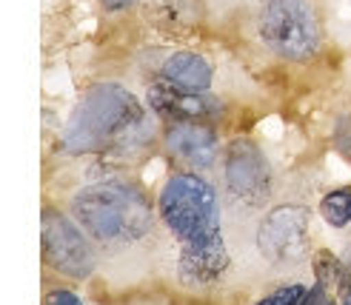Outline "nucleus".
Instances as JSON below:
<instances>
[{
	"label": "nucleus",
	"mask_w": 351,
	"mask_h": 305,
	"mask_svg": "<svg viewBox=\"0 0 351 305\" xmlns=\"http://www.w3.org/2000/svg\"><path fill=\"white\" fill-rule=\"evenodd\" d=\"M314 274H317V282H323L326 289H335V285L343 280V268L340 263L335 260V254H328V251H320L317 257H314Z\"/></svg>",
	"instance_id": "f8f14e48"
},
{
	"label": "nucleus",
	"mask_w": 351,
	"mask_h": 305,
	"mask_svg": "<svg viewBox=\"0 0 351 305\" xmlns=\"http://www.w3.org/2000/svg\"><path fill=\"white\" fill-rule=\"evenodd\" d=\"M160 214L180 243V277L189 285H208L229 268L220 231L217 194L197 174H178L160 191Z\"/></svg>",
	"instance_id": "f257e3e1"
},
{
	"label": "nucleus",
	"mask_w": 351,
	"mask_h": 305,
	"mask_svg": "<svg viewBox=\"0 0 351 305\" xmlns=\"http://www.w3.org/2000/svg\"><path fill=\"white\" fill-rule=\"evenodd\" d=\"M260 34L269 49L289 60H308L320 46L308 0H263Z\"/></svg>",
	"instance_id": "20e7f679"
},
{
	"label": "nucleus",
	"mask_w": 351,
	"mask_h": 305,
	"mask_svg": "<svg viewBox=\"0 0 351 305\" xmlns=\"http://www.w3.org/2000/svg\"><path fill=\"white\" fill-rule=\"evenodd\" d=\"M132 3H134V0H103V6H106V9H126Z\"/></svg>",
	"instance_id": "dca6fc26"
},
{
	"label": "nucleus",
	"mask_w": 351,
	"mask_h": 305,
	"mask_svg": "<svg viewBox=\"0 0 351 305\" xmlns=\"http://www.w3.org/2000/svg\"><path fill=\"white\" fill-rule=\"evenodd\" d=\"M308 211L300 206H280L274 208L266 223L260 225L257 245L274 263L300 260L308 251Z\"/></svg>",
	"instance_id": "423d86ee"
},
{
	"label": "nucleus",
	"mask_w": 351,
	"mask_h": 305,
	"mask_svg": "<svg viewBox=\"0 0 351 305\" xmlns=\"http://www.w3.org/2000/svg\"><path fill=\"white\" fill-rule=\"evenodd\" d=\"M43 254L58 268L60 274L69 277H89L95 268V254L83 234L58 211H43Z\"/></svg>",
	"instance_id": "39448f33"
},
{
	"label": "nucleus",
	"mask_w": 351,
	"mask_h": 305,
	"mask_svg": "<svg viewBox=\"0 0 351 305\" xmlns=\"http://www.w3.org/2000/svg\"><path fill=\"white\" fill-rule=\"evenodd\" d=\"M75 217L89 234L106 245L134 243L152 231V206L134 186L100 183L75 197Z\"/></svg>",
	"instance_id": "7ed1b4c3"
},
{
	"label": "nucleus",
	"mask_w": 351,
	"mask_h": 305,
	"mask_svg": "<svg viewBox=\"0 0 351 305\" xmlns=\"http://www.w3.org/2000/svg\"><path fill=\"white\" fill-rule=\"evenodd\" d=\"M166 146L180 163L208 169L217 154V137L212 129H206L200 123H174L166 134Z\"/></svg>",
	"instance_id": "1a4fd4ad"
},
{
	"label": "nucleus",
	"mask_w": 351,
	"mask_h": 305,
	"mask_svg": "<svg viewBox=\"0 0 351 305\" xmlns=\"http://www.w3.org/2000/svg\"><path fill=\"white\" fill-rule=\"evenodd\" d=\"M343 305H351V285L346 282V289H343Z\"/></svg>",
	"instance_id": "f3484780"
},
{
	"label": "nucleus",
	"mask_w": 351,
	"mask_h": 305,
	"mask_svg": "<svg viewBox=\"0 0 351 305\" xmlns=\"http://www.w3.org/2000/svg\"><path fill=\"white\" fill-rule=\"evenodd\" d=\"M46 305H83L72 291H63V289H58V291H51L49 294V300H46Z\"/></svg>",
	"instance_id": "4468645a"
},
{
	"label": "nucleus",
	"mask_w": 351,
	"mask_h": 305,
	"mask_svg": "<svg viewBox=\"0 0 351 305\" xmlns=\"http://www.w3.org/2000/svg\"><path fill=\"white\" fill-rule=\"evenodd\" d=\"M149 106L157 114L171 117L174 123H200L220 114V103L215 97H208L206 92H189L169 80L149 88Z\"/></svg>",
	"instance_id": "6e6552de"
},
{
	"label": "nucleus",
	"mask_w": 351,
	"mask_h": 305,
	"mask_svg": "<svg viewBox=\"0 0 351 305\" xmlns=\"http://www.w3.org/2000/svg\"><path fill=\"white\" fill-rule=\"evenodd\" d=\"M146 120L140 103L114 83L95 86L77 106L66 129L63 146L75 154L106 151L117 146H132L143 134Z\"/></svg>",
	"instance_id": "f03ea898"
},
{
	"label": "nucleus",
	"mask_w": 351,
	"mask_h": 305,
	"mask_svg": "<svg viewBox=\"0 0 351 305\" xmlns=\"http://www.w3.org/2000/svg\"><path fill=\"white\" fill-rule=\"evenodd\" d=\"M320 214L326 217L328 225L343 228L351 223V188H340V191H331L323 197L320 203Z\"/></svg>",
	"instance_id": "9b49d317"
},
{
	"label": "nucleus",
	"mask_w": 351,
	"mask_h": 305,
	"mask_svg": "<svg viewBox=\"0 0 351 305\" xmlns=\"http://www.w3.org/2000/svg\"><path fill=\"white\" fill-rule=\"evenodd\" d=\"M337 146H340V151L351 160V117L340 125V132H337Z\"/></svg>",
	"instance_id": "2eb2a0df"
},
{
	"label": "nucleus",
	"mask_w": 351,
	"mask_h": 305,
	"mask_svg": "<svg viewBox=\"0 0 351 305\" xmlns=\"http://www.w3.org/2000/svg\"><path fill=\"white\" fill-rule=\"evenodd\" d=\"M226 183L249 206H260L271 188V169L252 140H234L226 154Z\"/></svg>",
	"instance_id": "0eeeda50"
},
{
	"label": "nucleus",
	"mask_w": 351,
	"mask_h": 305,
	"mask_svg": "<svg viewBox=\"0 0 351 305\" xmlns=\"http://www.w3.org/2000/svg\"><path fill=\"white\" fill-rule=\"evenodd\" d=\"M306 291L308 289H303V285H289V289H280L269 297H263L257 305H303Z\"/></svg>",
	"instance_id": "ddd939ff"
},
{
	"label": "nucleus",
	"mask_w": 351,
	"mask_h": 305,
	"mask_svg": "<svg viewBox=\"0 0 351 305\" xmlns=\"http://www.w3.org/2000/svg\"><path fill=\"white\" fill-rule=\"evenodd\" d=\"M163 77L189 92H206L212 86V66H208L200 55L191 51H178L163 63Z\"/></svg>",
	"instance_id": "9d476101"
}]
</instances>
